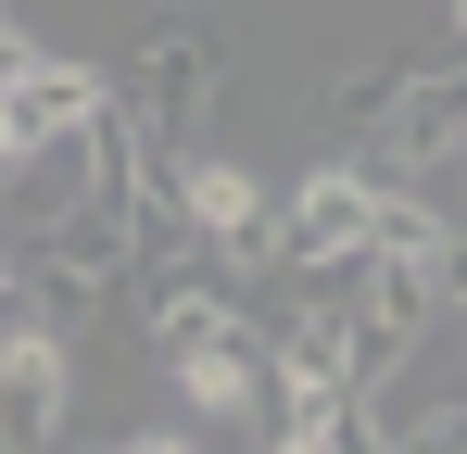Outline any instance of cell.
<instances>
[{
    "label": "cell",
    "mask_w": 467,
    "mask_h": 454,
    "mask_svg": "<svg viewBox=\"0 0 467 454\" xmlns=\"http://www.w3.org/2000/svg\"><path fill=\"white\" fill-rule=\"evenodd\" d=\"M379 151L404 164V177H467V64H442V76H391Z\"/></svg>",
    "instance_id": "cell-5"
},
{
    "label": "cell",
    "mask_w": 467,
    "mask_h": 454,
    "mask_svg": "<svg viewBox=\"0 0 467 454\" xmlns=\"http://www.w3.org/2000/svg\"><path fill=\"white\" fill-rule=\"evenodd\" d=\"M0 291H13V240H0Z\"/></svg>",
    "instance_id": "cell-11"
},
{
    "label": "cell",
    "mask_w": 467,
    "mask_h": 454,
    "mask_svg": "<svg viewBox=\"0 0 467 454\" xmlns=\"http://www.w3.org/2000/svg\"><path fill=\"white\" fill-rule=\"evenodd\" d=\"M455 26H467V0H455Z\"/></svg>",
    "instance_id": "cell-12"
},
{
    "label": "cell",
    "mask_w": 467,
    "mask_h": 454,
    "mask_svg": "<svg viewBox=\"0 0 467 454\" xmlns=\"http://www.w3.org/2000/svg\"><path fill=\"white\" fill-rule=\"evenodd\" d=\"M442 315H467V240L442 253Z\"/></svg>",
    "instance_id": "cell-9"
},
{
    "label": "cell",
    "mask_w": 467,
    "mask_h": 454,
    "mask_svg": "<svg viewBox=\"0 0 467 454\" xmlns=\"http://www.w3.org/2000/svg\"><path fill=\"white\" fill-rule=\"evenodd\" d=\"M114 101H127V127H140V151H190V127H202V101H215V26L202 13H152L140 26V51H127V76H114Z\"/></svg>",
    "instance_id": "cell-2"
},
{
    "label": "cell",
    "mask_w": 467,
    "mask_h": 454,
    "mask_svg": "<svg viewBox=\"0 0 467 454\" xmlns=\"http://www.w3.org/2000/svg\"><path fill=\"white\" fill-rule=\"evenodd\" d=\"M164 378H177L190 429H240V417H265V328H215V341L164 354Z\"/></svg>",
    "instance_id": "cell-6"
},
{
    "label": "cell",
    "mask_w": 467,
    "mask_h": 454,
    "mask_svg": "<svg viewBox=\"0 0 467 454\" xmlns=\"http://www.w3.org/2000/svg\"><path fill=\"white\" fill-rule=\"evenodd\" d=\"M0 164H26V114H13V88H0Z\"/></svg>",
    "instance_id": "cell-10"
},
{
    "label": "cell",
    "mask_w": 467,
    "mask_h": 454,
    "mask_svg": "<svg viewBox=\"0 0 467 454\" xmlns=\"http://www.w3.org/2000/svg\"><path fill=\"white\" fill-rule=\"evenodd\" d=\"M379 101H391V64H354V76H328V127H379Z\"/></svg>",
    "instance_id": "cell-7"
},
{
    "label": "cell",
    "mask_w": 467,
    "mask_h": 454,
    "mask_svg": "<svg viewBox=\"0 0 467 454\" xmlns=\"http://www.w3.org/2000/svg\"><path fill=\"white\" fill-rule=\"evenodd\" d=\"M77 417V341L51 315H13L0 328V454H51Z\"/></svg>",
    "instance_id": "cell-4"
},
{
    "label": "cell",
    "mask_w": 467,
    "mask_h": 454,
    "mask_svg": "<svg viewBox=\"0 0 467 454\" xmlns=\"http://www.w3.org/2000/svg\"><path fill=\"white\" fill-rule=\"evenodd\" d=\"M379 215H391V177H367V164L341 151V164L291 177V202H278V240H265V265H291V278H341L354 253H379Z\"/></svg>",
    "instance_id": "cell-3"
},
{
    "label": "cell",
    "mask_w": 467,
    "mask_h": 454,
    "mask_svg": "<svg viewBox=\"0 0 467 454\" xmlns=\"http://www.w3.org/2000/svg\"><path fill=\"white\" fill-rule=\"evenodd\" d=\"M152 202L190 227V253H215V265H265V240H278V202H265V177L240 164V151H164L152 164Z\"/></svg>",
    "instance_id": "cell-1"
},
{
    "label": "cell",
    "mask_w": 467,
    "mask_h": 454,
    "mask_svg": "<svg viewBox=\"0 0 467 454\" xmlns=\"http://www.w3.org/2000/svg\"><path fill=\"white\" fill-rule=\"evenodd\" d=\"M114 454H202V442H190V429H127Z\"/></svg>",
    "instance_id": "cell-8"
}]
</instances>
